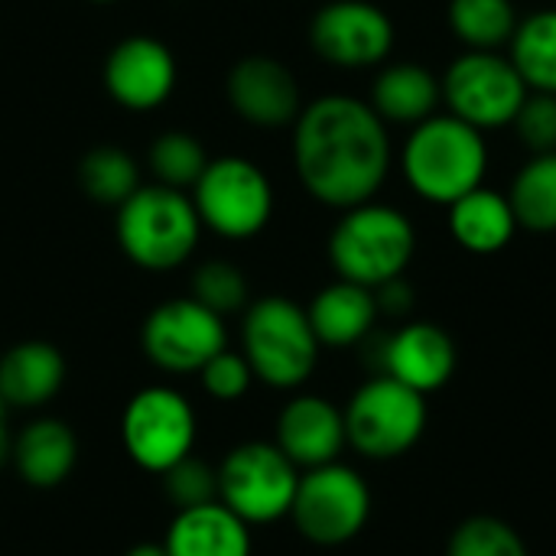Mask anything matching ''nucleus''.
Masks as SVG:
<instances>
[{"label":"nucleus","mask_w":556,"mask_h":556,"mask_svg":"<svg viewBox=\"0 0 556 556\" xmlns=\"http://www.w3.org/2000/svg\"><path fill=\"white\" fill-rule=\"evenodd\" d=\"M293 166L319 205H365L391 173L388 124L362 98L323 94L293 121Z\"/></svg>","instance_id":"obj_1"},{"label":"nucleus","mask_w":556,"mask_h":556,"mask_svg":"<svg viewBox=\"0 0 556 556\" xmlns=\"http://www.w3.org/2000/svg\"><path fill=\"white\" fill-rule=\"evenodd\" d=\"M407 186L437 205H453L466 192L479 189L489 173L485 134L472 124L446 114H433L414 124L401 153Z\"/></svg>","instance_id":"obj_2"},{"label":"nucleus","mask_w":556,"mask_h":556,"mask_svg":"<svg viewBox=\"0 0 556 556\" xmlns=\"http://www.w3.org/2000/svg\"><path fill=\"white\" fill-rule=\"evenodd\" d=\"M114 235L134 267L166 274L195 254L202 222L189 192L160 182H140V189L117 205Z\"/></svg>","instance_id":"obj_3"},{"label":"nucleus","mask_w":556,"mask_h":556,"mask_svg":"<svg viewBox=\"0 0 556 556\" xmlns=\"http://www.w3.org/2000/svg\"><path fill=\"white\" fill-rule=\"evenodd\" d=\"M414 222L401 208L375 199L345 208L329 235V261L339 280H352L368 290L404 277L414 261Z\"/></svg>","instance_id":"obj_4"},{"label":"nucleus","mask_w":556,"mask_h":556,"mask_svg":"<svg viewBox=\"0 0 556 556\" xmlns=\"http://www.w3.org/2000/svg\"><path fill=\"white\" fill-rule=\"evenodd\" d=\"M319 349L306 306L287 296L248 303L241 319V355L261 384L274 391L303 388L319 365Z\"/></svg>","instance_id":"obj_5"},{"label":"nucleus","mask_w":556,"mask_h":556,"mask_svg":"<svg viewBox=\"0 0 556 556\" xmlns=\"http://www.w3.org/2000/svg\"><path fill=\"white\" fill-rule=\"evenodd\" d=\"M342 417L345 443L365 459L388 463L420 443L427 430V397L381 371L349 397Z\"/></svg>","instance_id":"obj_6"},{"label":"nucleus","mask_w":556,"mask_h":556,"mask_svg":"<svg viewBox=\"0 0 556 556\" xmlns=\"http://www.w3.org/2000/svg\"><path fill=\"white\" fill-rule=\"evenodd\" d=\"M189 195L202 228L225 241L257 238L274 215V186L267 173L248 156L208 160Z\"/></svg>","instance_id":"obj_7"},{"label":"nucleus","mask_w":556,"mask_h":556,"mask_svg":"<svg viewBox=\"0 0 556 556\" xmlns=\"http://www.w3.org/2000/svg\"><path fill=\"white\" fill-rule=\"evenodd\" d=\"M371 518V492L358 469L326 463L300 472L290 521L303 541L316 547H342L355 541Z\"/></svg>","instance_id":"obj_8"},{"label":"nucleus","mask_w":556,"mask_h":556,"mask_svg":"<svg viewBox=\"0 0 556 556\" xmlns=\"http://www.w3.org/2000/svg\"><path fill=\"white\" fill-rule=\"evenodd\" d=\"M218 502L231 508L244 525H274L290 518L300 469L283 456L277 443L251 440L225 453L215 466Z\"/></svg>","instance_id":"obj_9"},{"label":"nucleus","mask_w":556,"mask_h":556,"mask_svg":"<svg viewBox=\"0 0 556 556\" xmlns=\"http://www.w3.org/2000/svg\"><path fill=\"white\" fill-rule=\"evenodd\" d=\"M195 410L189 397L169 384L140 388L121 414V443L134 466L163 476L195 450Z\"/></svg>","instance_id":"obj_10"},{"label":"nucleus","mask_w":556,"mask_h":556,"mask_svg":"<svg viewBox=\"0 0 556 556\" xmlns=\"http://www.w3.org/2000/svg\"><path fill=\"white\" fill-rule=\"evenodd\" d=\"M440 85L450 114L472 124L482 134L508 127L531 91L508 55L476 49L463 52L446 68Z\"/></svg>","instance_id":"obj_11"},{"label":"nucleus","mask_w":556,"mask_h":556,"mask_svg":"<svg viewBox=\"0 0 556 556\" xmlns=\"http://www.w3.org/2000/svg\"><path fill=\"white\" fill-rule=\"evenodd\" d=\"M140 345L150 365L169 375H199L218 352L228 349L225 316L192 296H176L150 309L140 329Z\"/></svg>","instance_id":"obj_12"},{"label":"nucleus","mask_w":556,"mask_h":556,"mask_svg":"<svg viewBox=\"0 0 556 556\" xmlns=\"http://www.w3.org/2000/svg\"><path fill=\"white\" fill-rule=\"evenodd\" d=\"M309 42L329 65L371 68L391 55L394 23L368 0H329L309 23Z\"/></svg>","instance_id":"obj_13"},{"label":"nucleus","mask_w":556,"mask_h":556,"mask_svg":"<svg viewBox=\"0 0 556 556\" xmlns=\"http://www.w3.org/2000/svg\"><path fill=\"white\" fill-rule=\"evenodd\" d=\"M231 111L254 127H293L303 111V91L296 75L270 55H244L225 78Z\"/></svg>","instance_id":"obj_14"},{"label":"nucleus","mask_w":556,"mask_h":556,"mask_svg":"<svg viewBox=\"0 0 556 556\" xmlns=\"http://www.w3.org/2000/svg\"><path fill=\"white\" fill-rule=\"evenodd\" d=\"M104 88L124 111H156L176 88V59L153 36L121 39L104 62Z\"/></svg>","instance_id":"obj_15"},{"label":"nucleus","mask_w":556,"mask_h":556,"mask_svg":"<svg viewBox=\"0 0 556 556\" xmlns=\"http://www.w3.org/2000/svg\"><path fill=\"white\" fill-rule=\"evenodd\" d=\"M274 443L283 456L303 472L326 463H336L345 443V417L342 410L319 394H296L277 414Z\"/></svg>","instance_id":"obj_16"},{"label":"nucleus","mask_w":556,"mask_h":556,"mask_svg":"<svg viewBox=\"0 0 556 556\" xmlns=\"http://www.w3.org/2000/svg\"><path fill=\"white\" fill-rule=\"evenodd\" d=\"M381 365L384 375L427 397L450 384L459 365V352L453 336L437 323H407L384 342Z\"/></svg>","instance_id":"obj_17"},{"label":"nucleus","mask_w":556,"mask_h":556,"mask_svg":"<svg viewBox=\"0 0 556 556\" xmlns=\"http://www.w3.org/2000/svg\"><path fill=\"white\" fill-rule=\"evenodd\" d=\"M10 463L29 489H59L78 466V437L59 417H36L13 437Z\"/></svg>","instance_id":"obj_18"},{"label":"nucleus","mask_w":556,"mask_h":556,"mask_svg":"<svg viewBox=\"0 0 556 556\" xmlns=\"http://www.w3.org/2000/svg\"><path fill=\"white\" fill-rule=\"evenodd\" d=\"M65 358L52 342L26 339L0 355V397L16 410H39L59 397L65 384Z\"/></svg>","instance_id":"obj_19"},{"label":"nucleus","mask_w":556,"mask_h":556,"mask_svg":"<svg viewBox=\"0 0 556 556\" xmlns=\"http://www.w3.org/2000/svg\"><path fill=\"white\" fill-rule=\"evenodd\" d=\"M163 547L169 556H251V525L222 502L182 508L173 515Z\"/></svg>","instance_id":"obj_20"},{"label":"nucleus","mask_w":556,"mask_h":556,"mask_svg":"<svg viewBox=\"0 0 556 556\" xmlns=\"http://www.w3.org/2000/svg\"><path fill=\"white\" fill-rule=\"evenodd\" d=\"M378 300L375 290L358 287L352 280H336L323 287L313 303L306 306L309 326L326 349H352L365 342L378 323Z\"/></svg>","instance_id":"obj_21"},{"label":"nucleus","mask_w":556,"mask_h":556,"mask_svg":"<svg viewBox=\"0 0 556 556\" xmlns=\"http://www.w3.org/2000/svg\"><path fill=\"white\" fill-rule=\"evenodd\" d=\"M368 104L384 124L414 127L437 114V108L443 104V85L430 68L417 62H394L378 72Z\"/></svg>","instance_id":"obj_22"},{"label":"nucleus","mask_w":556,"mask_h":556,"mask_svg":"<svg viewBox=\"0 0 556 556\" xmlns=\"http://www.w3.org/2000/svg\"><path fill=\"white\" fill-rule=\"evenodd\" d=\"M446 208H450V235L469 254H498L518 235L515 208L508 195L495 189L479 186Z\"/></svg>","instance_id":"obj_23"},{"label":"nucleus","mask_w":556,"mask_h":556,"mask_svg":"<svg viewBox=\"0 0 556 556\" xmlns=\"http://www.w3.org/2000/svg\"><path fill=\"white\" fill-rule=\"evenodd\" d=\"M508 59L531 91L556 94V7L518 20Z\"/></svg>","instance_id":"obj_24"},{"label":"nucleus","mask_w":556,"mask_h":556,"mask_svg":"<svg viewBox=\"0 0 556 556\" xmlns=\"http://www.w3.org/2000/svg\"><path fill=\"white\" fill-rule=\"evenodd\" d=\"M518 10L511 0H450L446 23L453 36L476 52H498L518 29Z\"/></svg>","instance_id":"obj_25"},{"label":"nucleus","mask_w":556,"mask_h":556,"mask_svg":"<svg viewBox=\"0 0 556 556\" xmlns=\"http://www.w3.org/2000/svg\"><path fill=\"white\" fill-rule=\"evenodd\" d=\"M508 202L515 208L518 228L534 235L556 231V150L534 153L515 176Z\"/></svg>","instance_id":"obj_26"},{"label":"nucleus","mask_w":556,"mask_h":556,"mask_svg":"<svg viewBox=\"0 0 556 556\" xmlns=\"http://www.w3.org/2000/svg\"><path fill=\"white\" fill-rule=\"evenodd\" d=\"M78 186L98 205H121L140 189V169L121 147H94L78 163Z\"/></svg>","instance_id":"obj_27"},{"label":"nucleus","mask_w":556,"mask_h":556,"mask_svg":"<svg viewBox=\"0 0 556 556\" xmlns=\"http://www.w3.org/2000/svg\"><path fill=\"white\" fill-rule=\"evenodd\" d=\"M147 163H150V173H153V179L160 186L189 192L199 182V176L205 173L208 153H205V147L192 134H186V130H166V134H160L150 143Z\"/></svg>","instance_id":"obj_28"},{"label":"nucleus","mask_w":556,"mask_h":556,"mask_svg":"<svg viewBox=\"0 0 556 556\" xmlns=\"http://www.w3.org/2000/svg\"><path fill=\"white\" fill-rule=\"evenodd\" d=\"M446 556H531L525 538L495 515H472L446 541Z\"/></svg>","instance_id":"obj_29"},{"label":"nucleus","mask_w":556,"mask_h":556,"mask_svg":"<svg viewBox=\"0 0 556 556\" xmlns=\"http://www.w3.org/2000/svg\"><path fill=\"white\" fill-rule=\"evenodd\" d=\"M192 300L208 306L218 316L244 313L248 309V277L241 267L228 261H205L192 274Z\"/></svg>","instance_id":"obj_30"},{"label":"nucleus","mask_w":556,"mask_h":556,"mask_svg":"<svg viewBox=\"0 0 556 556\" xmlns=\"http://www.w3.org/2000/svg\"><path fill=\"white\" fill-rule=\"evenodd\" d=\"M160 479H163V492L176 511L218 502V472L195 453L186 456L182 463H176L173 469H166Z\"/></svg>","instance_id":"obj_31"},{"label":"nucleus","mask_w":556,"mask_h":556,"mask_svg":"<svg viewBox=\"0 0 556 556\" xmlns=\"http://www.w3.org/2000/svg\"><path fill=\"white\" fill-rule=\"evenodd\" d=\"M518 140L531 153H554L556 150V94L528 91L525 104L511 121Z\"/></svg>","instance_id":"obj_32"},{"label":"nucleus","mask_w":556,"mask_h":556,"mask_svg":"<svg viewBox=\"0 0 556 556\" xmlns=\"http://www.w3.org/2000/svg\"><path fill=\"white\" fill-rule=\"evenodd\" d=\"M199 381H202V391L208 397H215L222 404H231V401H241L257 378H254V371H251V365H248V358L241 352L225 349L199 371Z\"/></svg>","instance_id":"obj_33"},{"label":"nucleus","mask_w":556,"mask_h":556,"mask_svg":"<svg viewBox=\"0 0 556 556\" xmlns=\"http://www.w3.org/2000/svg\"><path fill=\"white\" fill-rule=\"evenodd\" d=\"M375 300H378V309L388 313V316H404L414 309V287L397 277V280H388L375 290Z\"/></svg>","instance_id":"obj_34"},{"label":"nucleus","mask_w":556,"mask_h":556,"mask_svg":"<svg viewBox=\"0 0 556 556\" xmlns=\"http://www.w3.org/2000/svg\"><path fill=\"white\" fill-rule=\"evenodd\" d=\"M124 556H169V554H166L163 541H140V544H134V547H130Z\"/></svg>","instance_id":"obj_35"},{"label":"nucleus","mask_w":556,"mask_h":556,"mask_svg":"<svg viewBox=\"0 0 556 556\" xmlns=\"http://www.w3.org/2000/svg\"><path fill=\"white\" fill-rule=\"evenodd\" d=\"M3 414H7V404H3V397H0V430H7V427H3Z\"/></svg>","instance_id":"obj_36"},{"label":"nucleus","mask_w":556,"mask_h":556,"mask_svg":"<svg viewBox=\"0 0 556 556\" xmlns=\"http://www.w3.org/2000/svg\"><path fill=\"white\" fill-rule=\"evenodd\" d=\"M91 3H114V0H91Z\"/></svg>","instance_id":"obj_37"}]
</instances>
